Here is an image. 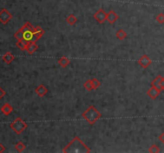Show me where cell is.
Returning <instances> with one entry per match:
<instances>
[{
  "label": "cell",
  "mask_w": 164,
  "mask_h": 153,
  "mask_svg": "<svg viewBox=\"0 0 164 153\" xmlns=\"http://www.w3.org/2000/svg\"><path fill=\"white\" fill-rule=\"evenodd\" d=\"M64 153H88L91 149L87 147L79 136H75L63 150Z\"/></svg>",
  "instance_id": "6da1fadb"
},
{
  "label": "cell",
  "mask_w": 164,
  "mask_h": 153,
  "mask_svg": "<svg viewBox=\"0 0 164 153\" xmlns=\"http://www.w3.org/2000/svg\"><path fill=\"white\" fill-rule=\"evenodd\" d=\"M83 118L90 124V125H94V124L100 120L102 117V114L100 112L95 108L94 105H91L86 111H84L82 114Z\"/></svg>",
  "instance_id": "7a4b0ae2"
},
{
  "label": "cell",
  "mask_w": 164,
  "mask_h": 153,
  "mask_svg": "<svg viewBox=\"0 0 164 153\" xmlns=\"http://www.w3.org/2000/svg\"><path fill=\"white\" fill-rule=\"evenodd\" d=\"M10 128L12 129L17 135H20L23 131L27 129V124L20 117H17L16 119L10 123Z\"/></svg>",
  "instance_id": "3957f363"
},
{
  "label": "cell",
  "mask_w": 164,
  "mask_h": 153,
  "mask_svg": "<svg viewBox=\"0 0 164 153\" xmlns=\"http://www.w3.org/2000/svg\"><path fill=\"white\" fill-rule=\"evenodd\" d=\"M12 14H10L6 8H3L0 11V22L3 25L7 24L12 19Z\"/></svg>",
  "instance_id": "277c9868"
},
{
  "label": "cell",
  "mask_w": 164,
  "mask_h": 153,
  "mask_svg": "<svg viewBox=\"0 0 164 153\" xmlns=\"http://www.w3.org/2000/svg\"><path fill=\"white\" fill-rule=\"evenodd\" d=\"M107 13H106L103 9L100 8V10L95 12V14L93 15V18L100 24H103L107 21Z\"/></svg>",
  "instance_id": "5b68a950"
},
{
  "label": "cell",
  "mask_w": 164,
  "mask_h": 153,
  "mask_svg": "<svg viewBox=\"0 0 164 153\" xmlns=\"http://www.w3.org/2000/svg\"><path fill=\"white\" fill-rule=\"evenodd\" d=\"M151 59L146 54H144L142 57H140V58L138 60V64L143 69L148 68L151 65Z\"/></svg>",
  "instance_id": "8992f818"
},
{
  "label": "cell",
  "mask_w": 164,
  "mask_h": 153,
  "mask_svg": "<svg viewBox=\"0 0 164 153\" xmlns=\"http://www.w3.org/2000/svg\"><path fill=\"white\" fill-rule=\"evenodd\" d=\"M33 32H34V37H33V39L31 42H34V43H36L37 41L39 40L42 37H43V34H45V31L41 28L40 26H34L33 28Z\"/></svg>",
  "instance_id": "52a82bcc"
},
{
  "label": "cell",
  "mask_w": 164,
  "mask_h": 153,
  "mask_svg": "<svg viewBox=\"0 0 164 153\" xmlns=\"http://www.w3.org/2000/svg\"><path fill=\"white\" fill-rule=\"evenodd\" d=\"M160 93H161V90L154 86L150 87L146 92V94H147L148 97H150V99H152V100H154V99L157 98L160 95Z\"/></svg>",
  "instance_id": "ba28073f"
},
{
  "label": "cell",
  "mask_w": 164,
  "mask_h": 153,
  "mask_svg": "<svg viewBox=\"0 0 164 153\" xmlns=\"http://www.w3.org/2000/svg\"><path fill=\"white\" fill-rule=\"evenodd\" d=\"M119 19V15L114 10H110L107 14V21L110 24H114Z\"/></svg>",
  "instance_id": "9c48e42d"
},
{
  "label": "cell",
  "mask_w": 164,
  "mask_h": 153,
  "mask_svg": "<svg viewBox=\"0 0 164 153\" xmlns=\"http://www.w3.org/2000/svg\"><path fill=\"white\" fill-rule=\"evenodd\" d=\"M35 93H36L39 97H43L45 95H47L48 93V89H47V87H45L43 84L39 85V86L37 87L35 89Z\"/></svg>",
  "instance_id": "30bf717a"
},
{
  "label": "cell",
  "mask_w": 164,
  "mask_h": 153,
  "mask_svg": "<svg viewBox=\"0 0 164 153\" xmlns=\"http://www.w3.org/2000/svg\"><path fill=\"white\" fill-rule=\"evenodd\" d=\"M39 47L37 46L36 43H34V42H29L26 45V50L28 52L29 54H32L35 52H36V50H38Z\"/></svg>",
  "instance_id": "8fae6325"
},
{
  "label": "cell",
  "mask_w": 164,
  "mask_h": 153,
  "mask_svg": "<svg viewBox=\"0 0 164 153\" xmlns=\"http://www.w3.org/2000/svg\"><path fill=\"white\" fill-rule=\"evenodd\" d=\"M14 109L13 107L9 104V103H5L4 105H2V108H1V112H2V114H4L5 116H8L10 113H12Z\"/></svg>",
  "instance_id": "7c38bea8"
},
{
  "label": "cell",
  "mask_w": 164,
  "mask_h": 153,
  "mask_svg": "<svg viewBox=\"0 0 164 153\" xmlns=\"http://www.w3.org/2000/svg\"><path fill=\"white\" fill-rule=\"evenodd\" d=\"M58 63H59V65L62 68H67L70 65V63H71V61H70V59L67 57L63 56L58 60Z\"/></svg>",
  "instance_id": "4fadbf2b"
},
{
  "label": "cell",
  "mask_w": 164,
  "mask_h": 153,
  "mask_svg": "<svg viewBox=\"0 0 164 153\" xmlns=\"http://www.w3.org/2000/svg\"><path fill=\"white\" fill-rule=\"evenodd\" d=\"M2 60L6 64H10L14 60V56L10 52H6L3 56H2Z\"/></svg>",
  "instance_id": "5bb4252c"
},
{
  "label": "cell",
  "mask_w": 164,
  "mask_h": 153,
  "mask_svg": "<svg viewBox=\"0 0 164 153\" xmlns=\"http://www.w3.org/2000/svg\"><path fill=\"white\" fill-rule=\"evenodd\" d=\"M33 37H34V32H33V30H26L23 32V38L22 39L26 40V42H31L33 39Z\"/></svg>",
  "instance_id": "9a60e30c"
},
{
  "label": "cell",
  "mask_w": 164,
  "mask_h": 153,
  "mask_svg": "<svg viewBox=\"0 0 164 153\" xmlns=\"http://www.w3.org/2000/svg\"><path fill=\"white\" fill-rule=\"evenodd\" d=\"M162 76H160V75H158V76H156L155 78H154V80L152 81L151 86L156 87L157 89H160V90H161V81H162Z\"/></svg>",
  "instance_id": "2e32d148"
},
{
  "label": "cell",
  "mask_w": 164,
  "mask_h": 153,
  "mask_svg": "<svg viewBox=\"0 0 164 153\" xmlns=\"http://www.w3.org/2000/svg\"><path fill=\"white\" fill-rule=\"evenodd\" d=\"M115 36L119 40L122 41L124 40L125 38H127V34L126 33L125 30H123V29H120V30H119L117 32H116Z\"/></svg>",
  "instance_id": "e0dca14e"
},
{
  "label": "cell",
  "mask_w": 164,
  "mask_h": 153,
  "mask_svg": "<svg viewBox=\"0 0 164 153\" xmlns=\"http://www.w3.org/2000/svg\"><path fill=\"white\" fill-rule=\"evenodd\" d=\"M66 21H67V22L69 25H71V26H74V25L78 22V18H76L73 14H71L70 15H68V16L67 17Z\"/></svg>",
  "instance_id": "ac0fdd59"
},
{
  "label": "cell",
  "mask_w": 164,
  "mask_h": 153,
  "mask_svg": "<svg viewBox=\"0 0 164 153\" xmlns=\"http://www.w3.org/2000/svg\"><path fill=\"white\" fill-rule=\"evenodd\" d=\"M27 43H28V42H26V41L24 40V39H22V40H19L17 42L16 46H17V47L19 49V50L24 51V50H26V45H27Z\"/></svg>",
  "instance_id": "d6986e66"
},
{
  "label": "cell",
  "mask_w": 164,
  "mask_h": 153,
  "mask_svg": "<svg viewBox=\"0 0 164 153\" xmlns=\"http://www.w3.org/2000/svg\"><path fill=\"white\" fill-rule=\"evenodd\" d=\"M83 86H84V88H85L86 89H87V91H89V92H91V91H93L94 89V86H93V84H92V81H91V79H89V80H87V81H86L84 84H83Z\"/></svg>",
  "instance_id": "ffe728a7"
},
{
  "label": "cell",
  "mask_w": 164,
  "mask_h": 153,
  "mask_svg": "<svg viewBox=\"0 0 164 153\" xmlns=\"http://www.w3.org/2000/svg\"><path fill=\"white\" fill-rule=\"evenodd\" d=\"M14 147H15V149L17 150V151H18V152H22V151L26 149V145L22 143V142L19 141V142H18V143L15 144Z\"/></svg>",
  "instance_id": "44dd1931"
},
{
  "label": "cell",
  "mask_w": 164,
  "mask_h": 153,
  "mask_svg": "<svg viewBox=\"0 0 164 153\" xmlns=\"http://www.w3.org/2000/svg\"><path fill=\"white\" fill-rule=\"evenodd\" d=\"M148 151L150 153H158V152H160V149L156 144H153V145H151L150 147H149Z\"/></svg>",
  "instance_id": "7402d4cb"
},
{
  "label": "cell",
  "mask_w": 164,
  "mask_h": 153,
  "mask_svg": "<svg viewBox=\"0 0 164 153\" xmlns=\"http://www.w3.org/2000/svg\"><path fill=\"white\" fill-rule=\"evenodd\" d=\"M91 81H92V84H93V86H94V89H97L101 85V82H100L99 80H98L97 78H95V77H93V78L91 79Z\"/></svg>",
  "instance_id": "603a6c76"
},
{
  "label": "cell",
  "mask_w": 164,
  "mask_h": 153,
  "mask_svg": "<svg viewBox=\"0 0 164 153\" xmlns=\"http://www.w3.org/2000/svg\"><path fill=\"white\" fill-rule=\"evenodd\" d=\"M156 21L160 23V24H163L164 23V14L159 13V14L156 16Z\"/></svg>",
  "instance_id": "cb8c5ba5"
},
{
  "label": "cell",
  "mask_w": 164,
  "mask_h": 153,
  "mask_svg": "<svg viewBox=\"0 0 164 153\" xmlns=\"http://www.w3.org/2000/svg\"><path fill=\"white\" fill-rule=\"evenodd\" d=\"M5 95H6V92H5V90L2 89V88L0 87V100L3 98V97H5Z\"/></svg>",
  "instance_id": "d4e9b609"
},
{
  "label": "cell",
  "mask_w": 164,
  "mask_h": 153,
  "mask_svg": "<svg viewBox=\"0 0 164 153\" xmlns=\"http://www.w3.org/2000/svg\"><path fill=\"white\" fill-rule=\"evenodd\" d=\"M158 140H159L164 144V132L159 136H158Z\"/></svg>",
  "instance_id": "484cf974"
},
{
  "label": "cell",
  "mask_w": 164,
  "mask_h": 153,
  "mask_svg": "<svg viewBox=\"0 0 164 153\" xmlns=\"http://www.w3.org/2000/svg\"><path fill=\"white\" fill-rule=\"evenodd\" d=\"M5 150H6V147H5L2 144H0V153L4 152Z\"/></svg>",
  "instance_id": "4316f807"
},
{
  "label": "cell",
  "mask_w": 164,
  "mask_h": 153,
  "mask_svg": "<svg viewBox=\"0 0 164 153\" xmlns=\"http://www.w3.org/2000/svg\"><path fill=\"white\" fill-rule=\"evenodd\" d=\"M161 90L164 91V76H162V81H161Z\"/></svg>",
  "instance_id": "83f0119b"
}]
</instances>
